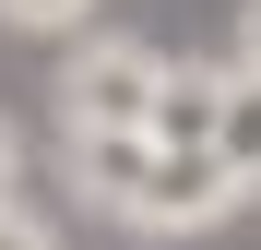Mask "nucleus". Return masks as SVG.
<instances>
[{"instance_id":"obj_1","label":"nucleus","mask_w":261,"mask_h":250,"mask_svg":"<svg viewBox=\"0 0 261 250\" xmlns=\"http://www.w3.org/2000/svg\"><path fill=\"white\" fill-rule=\"evenodd\" d=\"M60 167H71L83 215H107L119 238H214L226 215H249L214 155H166L143 131H60Z\"/></svg>"},{"instance_id":"obj_2","label":"nucleus","mask_w":261,"mask_h":250,"mask_svg":"<svg viewBox=\"0 0 261 250\" xmlns=\"http://www.w3.org/2000/svg\"><path fill=\"white\" fill-rule=\"evenodd\" d=\"M48 96H60V131H143L154 96H166V48L95 24V36L60 48V83H48Z\"/></svg>"},{"instance_id":"obj_3","label":"nucleus","mask_w":261,"mask_h":250,"mask_svg":"<svg viewBox=\"0 0 261 250\" xmlns=\"http://www.w3.org/2000/svg\"><path fill=\"white\" fill-rule=\"evenodd\" d=\"M214 83H226V60H166V96H154V119H143V143L214 155Z\"/></svg>"},{"instance_id":"obj_4","label":"nucleus","mask_w":261,"mask_h":250,"mask_svg":"<svg viewBox=\"0 0 261 250\" xmlns=\"http://www.w3.org/2000/svg\"><path fill=\"white\" fill-rule=\"evenodd\" d=\"M214 167H226L238 202H261V72H238V60L214 83Z\"/></svg>"},{"instance_id":"obj_5","label":"nucleus","mask_w":261,"mask_h":250,"mask_svg":"<svg viewBox=\"0 0 261 250\" xmlns=\"http://www.w3.org/2000/svg\"><path fill=\"white\" fill-rule=\"evenodd\" d=\"M107 0H0V36H24V48H71V36H95Z\"/></svg>"},{"instance_id":"obj_6","label":"nucleus","mask_w":261,"mask_h":250,"mask_svg":"<svg viewBox=\"0 0 261 250\" xmlns=\"http://www.w3.org/2000/svg\"><path fill=\"white\" fill-rule=\"evenodd\" d=\"M0 250H60V215L24 202V191H0Z\"/></svg>"},{"instance_id":"obj_7","label":"nucleus","mask_w":261,"mask_h":250,"mask_svg":"<svg viewBox=\"0 0 261 250\" xmlns=\"http://www.w3.org/2000/svg\"><path fill=\"white\" fill-rule=\"evenodd\" d=\"M0 191H24V119L0 107Z\"/></svg>"},{"instance_id":"obj_8","label":"nucleus","mask_w":261,"mask_h":250,"mask_svg":"<svg viewBox=\"0 0 261 250\" xmlns=\"http://www.w3.org/2000/svg\"><path fill=\"white\" fill-rule=\"evenodd\" d=\"M238 72H261V0H238V48H226Z\"/></svg>"}]
</instances>
